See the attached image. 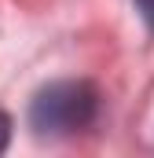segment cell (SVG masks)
Instances as JSON below:
<instances>
[{"label":"cell","instance_id":"obj_3","mask_svg":"<svg viewBox=\"0 0 154 158\" xmlns=\"http://www.w3.org/2000/svg\"><path fill=\"white\" fill-rule=\"evenodd\" d=\"M7 140H11V121H7L4 110H0V155L7 151Z\"/></svg>","mask_w":154,"mask_h":158},{"label":"cell","instance_id":"obj_1","mask_svg":"<svg viewBox=\"0 0 154 158\" xmlns=\"http://www.w3.org/2000/svg\"><path fill=\"white\" fill-rule=\"evenodd\" d=\"M99 114V92L92 81H51L30 103V125L37 136H74Z\"/></svg>","mask_w":154,"mask_h":158},{"label":"cell","instance_id":"obj_2","mask_svg":"<svg viewBox=\"0 0 154 158\" xmlns=\"http://www.w3.org/2000/svg\"><path fill=\"white\" fill-rule=\"evenodd\" d=\"M136 11L143 15V22L154 30V0H136Z\"/></svg>","mask_w":154,"mask_h":158}]
</instances>
